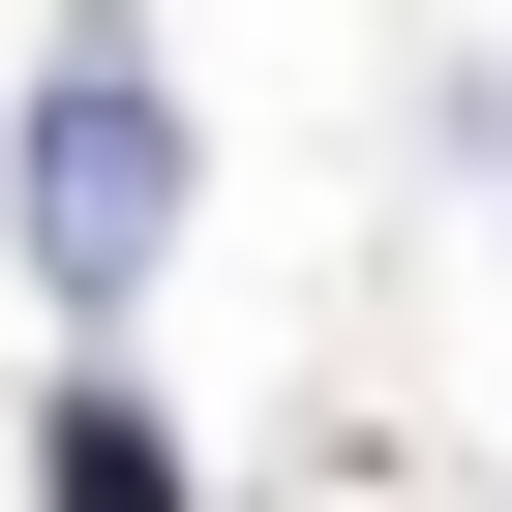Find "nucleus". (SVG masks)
Instances as JSON below:
<instances>
[{
    "label": "nucleus",
    "mask_w": 512,
    "mask_h": 512,
    "mask_svg": "<svg viewBox=\"0 0 512 512\" xmlns=\"http://www.w3.org/2000/svg\"><path fill=\"white\" fill-rule=\"evenodd\" d=\"M151 241H181V121H151V31H61V61H31V272L121 332V302H151Z\"/></svg>",
    "instance_id": "f257e3e1"
},
{
    "label": "nucleus",
    "mask_w": 512,
    "mask_h": 512,
    "mask_svg": "<svg viewBox=\"0 0 512 512\" xmlns=\"http://www.w3.org/2000/svg\"><path fill=\"white\" fill-rule=\"evenodd\" d=\"M31 512H181V422H151L121 362H61V422H31Z\"/></svg>",
    "instance_id": "f03ea898"
}]
</instances>
